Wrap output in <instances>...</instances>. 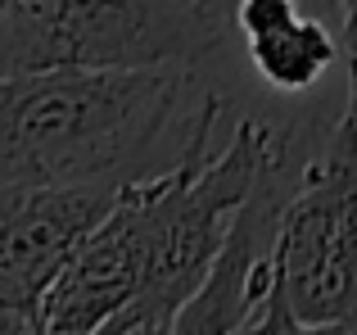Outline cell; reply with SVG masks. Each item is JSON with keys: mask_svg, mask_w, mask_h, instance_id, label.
I'll return each mask as SVG.
<instances>
[{"mask_svg": "<svg viewBox=\"0 0 357 335\" xmlns=\"http://www.w3.org/2000/svg\"><path fill=\"white\" fill-rule=\"evenodd\" d=\"M289 18H298L294 0H240L236 5V27L244 32V41H249V36H262V32H276Z\"/></svg>", "mask_w": 357, "mask_h": 335, "instance_id": "obj_9", "label": "cell"}, {"mask_svg": "<svg viewBox=\"0 0 357 335\" xmlns=\"http://www.w3.org/2000/svg\"><path fill=\"white\" fill-rule=\"evenodd\" d=\"M227 109V96L208 91L190 123L181 127V154L163 172L122 186L145 240V281L105 331H176V313L204 285L231 218L258 177L262 145L271 132V123L244 114L236 118L227 141H218Z\"/></svg>", "mask_w": 357, "mask_h": 335, "instance_id": "obj_2", "label": "cell"}, {"mask_svg": "<svg viewBox=\"0 0 357 335\" xmlns=\"http://www.w3.org/2000/svg\"><path fill=\"white\" fill-rule=\"evenodd\" d=\"M258 331H357V118L344 109L285 204Z\"/></svg>", "mask_w": 357, "mask_h": 335, "instance_id": "obj_3", "label": "cell"}, {"mask_svg": "<svg viewBox=\"0 0 357 335\" xmlns=\"http://www.w3.org/2000/svg\"><path fill=\"white\" fill-rule=\"evenodd\" d=\"M181 64L0 73V172L36 181H136L185 100Z\"/></svg>", "mask_w": 357, "mask_h": 335, "instance_id": "obj_1", "label": "cell"}, {"mask_svg": "<svg viewBox=\"0 0 357 335\" xmlns=\"http://www.w3.org/2000/svg\"><path fill=\"white\" fill-rule=\"evenodd\" d=\"M344 54V45L331 36L321 18H289L276 32L249 36V64L271 91L280 96H303L331 73V64Z\"/></svg>", "mask_w": 357, "mask_h": 335, "instance_id": "obj_8", "label": "cell"}, {"mask_svg": "<svg viewBox=\"0 0 357 335\" xmlns=\"http://www.w3.org/2000/svg\"><path fill=\"white\" fill-rule=\"evenodd\" d=\"M335 5H340V0H335Z\"/></svg>", "mask_w": 357, "mask_h": 335, "instance_id": "obj_13", "label": "cell"}, {"mask_svg": "<svg viewBox=\"0 0 357 335\" xmlns=\"http://www.w3.org/2000/svg\"><path fill=\"white\" fill-rule=\"evenodd\" d=\"M181 5H190L199 18L218 23L222 32H231V27H236V5H240V0H181Z\"/></svg>", "mask_w": 357, "mask_h": 335, "instance_id": "obj_11", "label": "cell"}, {"mask_svg": "<svg viewBox=\"0 0 357 335\" xmlns=\"http://www.w3.org/2000/svg\"><path fill=\"white\" fill-rule=\"evenodd\" d=\"M122 186L0 172V304L14 313L18 331H41L45 290L109 213Z\"/></svg>", "mask_w": 357, "mask_h": 335, "instance_id": "obj_6", "label": "cell"}, {"mask_svg": "<svg viewBox=\"0 0 357 335\" xmlns=\"http://www.w3.org/2000/svg\"><path fill=\"white\" fill-rule=\"evenodd\" d=\"M231 32L181 0H9L0 14V73L23 68H195Z\"/></svg>", "mask_w": 357, "mask_h": 335, "instance_id": "obj_4", "label": "cell"}, {"mask_svg": "<svg viewBox=\"0 0 357 335\" xmlns=\"http://www.w3.org/2000/svg\"><path fill=\"white\" fill-rule=\"evenodd\" d=\"M331 127L335 123H321L317 109H307L298 123L267 132L258 177L240 200L204 285L176 313V331H258V318L276 285V236L285 204L294 200L303 168Z\"/></svg>", "mask_w": 357, "mask_h": 335, "instance_id": "obj_5", "label": "cell"}, {"mask_svg": "<svg viewBox=\"0 0 357 335\" xmlns=\"http://www.w3.org/2000/svg\"><path fill=\"white\" fill-rule=\"evenodd\" d=\"M145 281V240L131 200L118 191L109 213L73 249L63 272L45 290L41 331L45 335H96L136 299Z\"/></svg>", "mask_w": 357, "mask_h": 335, "instance_id": "obj_7", "label": "cell"}, {"mask_svg": "<svg viewBox=\"0 0 357 335\" xmlns=\"http://www.w3.org/2000/svg\"><path fill=\"white\" fill-rule=\"evenodd\" d=\"M344 9V68H349V87H344V114L357 118V0H340Z\"/></svg>", "mask_w": 357, "mask_h": 335, "instance_id": "obj_10", "label": "cell"}, {"mask_svg": "<svg viewBox=\"0 0 357 335\" xmlns=\"http://www.w3.org/2000/svg\"><path fill=\"white\" fill-rule=\"evenodd\" d=\"M5 9H9V0H0V14H5Z\"/></svg>", "mask_w": 357, "mask_h": 335, "instance_id": "obj_12", "label": "cell"}]
</instances>
